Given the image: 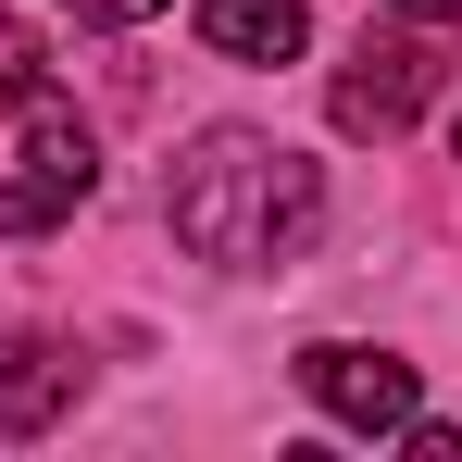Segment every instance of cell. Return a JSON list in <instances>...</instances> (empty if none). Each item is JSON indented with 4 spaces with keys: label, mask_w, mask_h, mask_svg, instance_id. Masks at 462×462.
<instances>
[{
    "label": "cell",
    "mask_w": 462,
    "mask_h": 462,
    "mask_svg": "<svg viewBox=\"0 0 462 462\" xmlns=\"http://www.w3.org/2000/svg\"><path fill=\"white\" fill-rule=\"evenodd\" d=\"M387 13H412V25H462V0H387Z\"/></svg>",
    "instance_id": "cell-8"
},
{
    "label": "cell",
    "mask_w": 462,
    "mask_h": 462,
    "mask_svg": "<svg viewBox=\"0 0 462 462\" xmlns=\"http://www.w3.org/2000/svg\"><path fill=\"white\" fill-rule=\"evenodd\" d=\"M76 13H100V25H151L162 0H76Z\"/></svg>",
    "instance_id": "cell-7"
},
{
    "label": "cell",
    "mask_w": 462,
    "mask_h": 462,
    "mask_svg": "<svg viewBox=\"0 0 462 462\" xmlns=\"http://www.w3.org/2000/svg\"><path fill=\"white\" fill-rule=\"evenodd\" d=\"M300 400H312V412H337L350 438H400V425L425 412L412 363H387V350H350V337H312V350H300Z\"/></svg>",
    "instance_id": "cell-3"
},
{
    "label": "cell",
    "mask_w": 462,
    "mask_h": 462,
    "mask_svg": "<svg viewBox=\"0 0 462 462\" xmlns=\"http://www.w3.org/2000/svg\"><path fill=\"white\" fill-rule=\"evenodd\" d=\"M0 113L25 125V162H38L25 188H0V237H38V226H63L88 188H100V138H88V113L38 63H0Z\"/></svg>",
    "instance_id": "cell-2"
},
{
    "label": "cell",
    "mask_w": 462,
    "mask_h": 462,
    "mask_svg": "<svg viewBox=\"0 0 462 462\" xmlns=\"http://www.w3.org/2000/svg\"><path fill=\"white\" fill-rule=\"evenodd\" d=\"M63 400H76V363H63L51 337H0V438L63 425Z\"/></svg>",
    "instance_id": "cell-5"
},
{
    "label": "cell",
    "mask_w": 462,
    "mask_h": 462,
    "mask_svg": "<svg viewBox=\"0 0 462 462\" xmlns=\"http://www.w3.org/2000/svg\"><path fill=\"white\" fill-rule=\"evenodd\" d=\"M425 88H438V51H425V38H363L325 113H337V138H400V125L425 113Z\"/></svg>",
    "instance_id": "cell-4"
},
{
    "label": "cell",
    "mask_w": 462,
    "mask_h": 462,
    "mask_svg": "<svg viewBox=\"0 0 462 462\" xmlns=\"http://www.w3.org/2000/svg\"><path fill=\"white\" fill-rule=\"evenodd\" d=\"M162 213L200 263H300L312 226H325V175H312L288 138H250V125H213L188 138V162L162 175Z\"/></svg>",
    "instance_id": "cell-1"
},
{
    "label": "cell",
    "mask_w": 462,
    "mask_h": 462,
    "mask_svg": "<svg viewBox=\"0 0 462 462\" xmlns=\"http://www.w3.org/2000/svg\"><path fill=\"white\" fill-rule=\"evenodd\" d=\"M312 13L300 0H200V51H226V63H300Z\"/></svg>",
    "instance_id": "cell-6"
}]
</instances>
